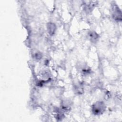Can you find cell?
Wrapping results in <instances>:
<instances>
[{"mask_svg": "<svg viewBox=\"0 0 122 122\" xmlns=\"http://www.w3.org/2000/svg\"><path fill=\"white\" fill-rule=\"evenodd\" d=\"M105 105L104 102L102 101H98L95 102L92 107V113L95 115L102 114L105 111Z\"/></svg>", "mask_w": 122, "mask_h": 122, "instance_id": "cell-1", "label": "cell"}, {"mask_svg": "<svg viewBox=\"0 0 122 122\" xmlns=\"http://www.w3.org/2000/svg\"><path fill=\"white\" fill-rule=\"evenodd\" d=\"M113 17L116 20L121 21L122 20L121 10L116 5H114L113 7Z\"/></svg>", "mask_w": 122, "mask_h": 122, "instance_id": "cell-2", "label": "cell"}, {"mask_svg": "<svg viewBox=\"0 0 122 122\" xmlns=\"http://www.w3.org/2000/svg\"><path fill=\"white\" fill-rule=\"evenodd\" d=\"M47 30L49 35H53L56 30V26L53 22H49L47 24Z\"/></svg>", "mask_w": 122, "mask_h": 122, "instance_id": "cell-3", "label": "cell"}, {"mask_svg": "<svg viewBox=\"0 0 122 122\" xmlns=\"http://www.w3.org/2000/svg\"><path fill=\"white\" fill-rule=\"evenodd\" d=\"M88 37L92 42H96L99 39V35L95 31H90L88 33Z\"/></svg>", "mask_w": 122, "mask_h": 122, "instance_id": "cell-4", "label": "cell"}, {"mask_svg": "<svg viewBox=\"0 0 122 122\" xmlns=\"http://www.w3.org/2000/svg\"><path fill=\"white\" fill-rule=\"evenodd\" d=\"M75 91L77 92V93H79V94H81L83 92V89L81 86L80 85H77L75 86Z\"/></svg>", "mask_w": 122, "mask_h": 122, "instance_id": "cell-5", "label": "cell"}, {"mask_svg": "<svg viewBox=\"0 0 122 122\" xmlns=\"http://www.w3.org/2000/svg\"><path fill=\"white\" fill-rule=\"evenodd\" d=\"M42 55L41 53L40 52H35L34 55V57L35 59L37 60H40L42 58Z\"/></svg>", "mask_w": 122, "mask_h": 122, "instance_id": "cell-6", "label": "cell"}]
</instances>
